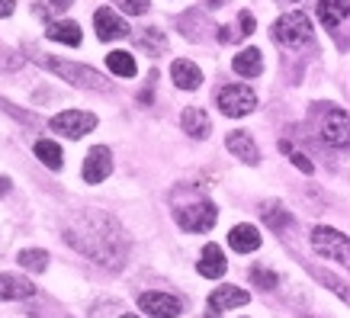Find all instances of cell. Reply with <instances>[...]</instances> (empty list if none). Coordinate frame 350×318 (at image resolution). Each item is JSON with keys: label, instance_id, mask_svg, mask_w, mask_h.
<instances>
[{"label": "cell", "instance_id": "f546056e", "mask_svg": "<svg viewBox=\"0 0 350 318\" xmlns=\"http://www.w3.org/2000/svg\"><path fill=\"white\" fill-rule=\"evenodd\" d=\"M251 280H254L260 289H273L276 287V274L267 270V267H251Z\"/></svg>", "mask_w": 350, "mask_h": 318}, {"label": "cell", "instance_id": "8fae6325", "mask_svg": "<svg viewBox=\"0 0 350 318\" xmlns=\"http://www.w3.org/2000/svg\"><path fill=\"white\" fill-rule=\"evenodd\" d=\"M109 170H113V155H109V148L107 145H94V148L87 151L84 168H81L84 181L87 183H103L109 177Z\"/></svg>", "mask_w": 350, "mask_h": 318}, {"label": "cell", "instance_id": "603a6c76", "mask_svg": "<svg viewBox=\"0 0 350 318\" xmlns=\"http://www.w3.org/2000/svg\"><path fill=\"white\" fill-rule=\"evenodd\" d=\"M264 222L273 228V232H280V235H286L289 228H293V215H289L280 202H264Z\"/></svg>", "mask_w": 350, "mask_h": 318}, {"label": "cell", "instance_id": "484cf974", "mask_svg": "<svg viewBox=\"0 0 350 318\" xmlns=\"http://www.w3.org/2000/svg\"><path fill=\"white\" fill-rule=\"evenodd\" d=\"M138 42H142V49H145L148 55H161L164 49H167V39H164V32L154 29V26L142 32V39H138Z\"/></svg>", "mask_w": 350, "mask_h": 318}, {"label": "cell", "instance_id": "836d02e7", "mask_svg": "<svg viewBox=\"0 0 350 318\" xmlns=\"http://www.w3.org/2000/svg\"><path fill=\"white\" fill-rule=\"evenodd\" d=\"M13 10H16V0H0V20H3V16H10Z\"/></svg>", "mask_w": 350, "mask_h": 318}, {"label": "cell", "instance_id": "5bb4252c", "mask_svg": "<svg viewBox=\"0 0 350 318\" xmlns=\"http://www.w3.org/2000/svg\"><path fill=\"white\" fill-rule=\"evenodd\" d=\"M196 270H200L206 280H219V276L228 270V261H225L222 248H219V244H206V248H202V254H200Z\"/></svg>", "mask_w": 350, "mask_h": 318}, {"label": "cell", "instance_id": "ac0fdd59", "mask_svg": "<svg viewBox=\"0 0 350 318\" xmlns=\"http://www.w3.org/2000/svg\"><path fill=\"white\" fill-rule=\"evenodd\" d=\"M228 244H232V251H238V254H251V251L260 248V232H257L254 225L241 222L228 232Z\"/></svg>", "mask_w": 350, "mask_h": 318}, {"label": "cell", "instance_id": "e0dca14e", "mask_svg": "<svg viewBox=\"0 0 350 318\" xmlns=\"http://www.w3.org/2000/svg\"><path fill=\"white\" fill-rule=\"evenodd\" d=\"M180 126H183V132H187L190 138H196V142H202V138L213 132V122H209V116H206V109H200V106L183 109V113H180Z\"/></svg>", "mask_w": 350, "mask_h": 318}, {"label": "cell", "instance_id": "d4e9b609", "mask_svg": "<svg viewBox=\"0 0 350 318\" xmlns=\"http://www.w3.org/2000/svg\"><path fill=\"white\" fill-rule=\"evenodd\" d=\"M16 261H20L23 270H36V274H39V270L49 267V251H42V248H26V251H20Z\"/></svg>", "mask_w": 350, "mask_h": 318}, {"label": "cell", "instance_id": "7a4b0ae2", "mask_svg": "<svg viewBox=\"0 0 350 318\" xmlns=\"http://www.w3.org/2000/svg\"><path fill=\"white\" fill-rule=\"evenodd\" d=\"M170 206H174V219H177V225H180L183 232H193V235L209 232V228L215 225V219H219L215 202L200 190H190L187 200H183V196H174Z\"/></svg>", "mask_w": 350, "mask_h": 318}, {"label": "cell", "instance_id": "5b68a950", "mask_svg": "<svg viewBox=\"0 0 350 318\" xmlns=\"http://www.w3.org/2000/svg\"><path fill=\"white\" fill-rule=\"evenodd\" d=\"M312 113L319 119V132L334 151H350V116L334 103H315Z\"/></svg>", "mask_w": 350, "mask_h": 318}, {"label": "cell", "instance_id": "9a60e30c", "mask_svg": "<svg viewBox=\"0 0 350 318\" xmlns=\"http://www.w3.org/2000/svg\"><path fill=\"white\" fill-rule=\"evenodd\" d=\"M32 283L26 276L0 274V302H20V299H32Z\"/></svg>", "mask_w": 350, "mask_h": 318}, {"label": "cell", "instance_id": "4fadbf2b", "mask_svg": "<svg viewBox=\"0 0 350 318\" xmlns=\"http://www.w3.org/2000/svg\"><path fill=\"white\" fill-rule=\"evenodd\" d=\"M225 145H228V151H232L238 161H244L247 168H257V164H260V148H257V142L247 135V132H228Z\"/></svg>", "mask_w": 350, "mask_h": 318}, {"label": "cell", "instance_id": "4dcf8cb0", "mask_svg": "<svg viewBox=\"0 0 350 318\" xmlns=\"http://www.w3.org/2000/svg\"><path fill=\"white\" fill-rule=\"evenodd\" d=\"M116 7L122 13H132V16H138V13H148V0H116Z\"/></svg>", "mask_w": 350, "mask_h": 318}, {"label": "cell", "instance_id": "d6986e66", "mask_svg": "<svg viewBox=\"0 0 350 318\" xmlns=\"http://www.w3.org/2000/svg\"><path fill=\"white\" fill-rule=\"evenodd\" d=\"M251 302V296L244 293L241 287H219L209 296V308H215V312H225V308H241Z\"/></svg>", "mask_w": 350, "mask_h": 318}, {"label": "cell", "instance_id": "e575fe53", "mask_svg": "<svg viewBox=\"0 0 350 318\" xmlns=\"http://www.w3.org/2000/svg\"><path fill=\"white\" fill-rule=\"evenodd\" d=\"M119 318H138V315H119Z\"/></svg>", "mask_w": 350, "mask_h": 318}, {"label": "cell", "instance_id": "d6a6232c", "mask_svg": "<svg viewBox=\"0 0 350 318\" xmlns=\"http://www.w3.org/2000/svg\"><path fill=\"white\" fill-rule=\"evenodd\" d=\"M39 7H42V10H45V7H52V10L62 13V10H68V7H71V0H45V3H39Z\"/></svg>", "mask_w": 350, "mask_h": 318}, {"label": "cell", "instance_id": "f1b7e54d", "mask_svg": "<svg viewBox=\"0 0 350 318\" xmlns=\"http://www.w3.org/2000/svg\"><path fill=\"white\" fill-rule=\"evenodd\" d=\"M280 148L286 151V155H289V161H293V164H296V168L302 170V174H312V170H315V164H312V161H308L306 155H302V151H296V148H293L289 142H280Z\"/></svg>", "mask_w": 350, "mask_h": 318}, {"label": "cell", "instance_id": "7402d4cb", "mask_svg": "<svg viewBox=\"0 0 350 318\" xmlns=\"http://www.w3.org/2000/svg\"><path fill=\"white\" fill-rule=\"evenodd\" d=\"M32 151H36V158L42 161L45 168H52V170H58L64 164V155H62V148H58V142H52V138H39L36 145H32Z\"/></svg>", "mask_w": 350, "mask_h": 318}, {"label": "cell", "instance_id": "cb8c5ba5", "mask_svg": "<svg viewBox=\"0 0 350 318\" xmlns=\"http://www.w3.org/2000/svg\"><path fill=\"white\" fill-rule=\"evenodd\" d=\"M107 68L116 77H135V71H138L135 58H132L129 52H109L107 55Z\"/></svg>", "mask_w": 350, "mask_h": 318}, {"label": "cell", "instance_id": "7c38bea8", "mask_svg": "<svg viewBox=\"0 0 350 318\" xmlns=\"http://www.w3.org/2000/svg\"><path fill=\"white\" fill-rule=\"evenodd\" d=\"M94 29L103 42H116V39H126L129 36V23L122 20L119 13L109 10V7H100V10L94 13Z\"/></svg>", "mask_w": 350, "mask_h": 318}, {"label": "cell", "instance_id": "2e32d148", "mask_svg": "<svg viewBox=\"0 0 350 318\" xmlns=\"http://www.w3.org/2000/svg\"><path fill=\"white\" fill-rule=\"evenodd\" d=\"M170 81L180 87V90H196L202 84V71L200 64L187 62V58H177V62L170 64Z\"/></svg>", "mask_w": 350, "mask_h": 318}, {"label": "cell", "instance_id": "83f0119b", "mask_svg": "<svg viewBox=\"0 0 350 318\" xmlns=\"http://www.w3.org/2000/svg\"><path fill=\"white\" fill-rule=\"evenodd\" d=\"M180 29L187 32V36H193V39H200V32L206 29V20H202L200 10H187L180 16Z\"/></svg>", "mask_w": 350, "mask_h": 318}, {"label": "cell", "instance_id": "277c9868", "mask_svg": "<svg viewBox=\"0 0 350 318\" xmlns=\"http://www.w3.org/2000/svg\"><path fill=\"white\" fill-rule=\"evenodd\" d=\"M273 39L289 52H302L308 45L315 42V26L308 20V13H283L280 20L273 23Z\"/></svg>", "mask_w": 350, "mask_h": 318}, {"label": "cell", "instance_id": "3957f363", "mask_svg": "<svg viewBox=\"0 0 350 318\" xmlns=\"http://www.w3.org/2000/svg\"><path fill=\"white\" fill-rule=\"evenodd\" d=\"M36 62H42V68H49L52 75L64 77L68 84L75 87H84V90H109V81L100 71L87 68V64H77V62H64V58H52V55H32Z\"/></svg>", "mask_w": 350, "mask_h": 318}, {"label": "cell", "instance_id": "ffe728a7", "mask_svg": "<svg viewBox=\"0 0 350 318\" xmlns=\"http://www.w3.org/2000/svg\"><path fill=\"white\" fill-rule=\"evenodd\" d=\"M232 68H234V75H241V77H260L264 75V55H260V49L251 45V49L234 55Z\"/></svg>", "mask_w": 350, "mask_h": 318}, {"label": "cell", "instance_id": "1f68e13d", "mask_svg": "<svg viewBox=\"0 0 350 318\" xmlns=\"http://www.w3.org/2000/svg\"><path fill=\"white\" fill-rule=\"evenodd\" d=\"M254 32V16L244 10V13H238V36H251Z\"/></svg>", "mask_w": 350, "mask_h": 318}, {"label": "cell", "instance_id": "ba28073f", "mask_svg": "<svg viewBox=\"0 0 350 318\" xmlns=\"http://www.w3.org/2000/svg\"><path fill=\"white\" fill-rule=\"evenodd\" d=\"M215 103L225 116H247V113H254L257 94L247 84H228L215 94Z\"/></svg>", "mask_w": 350, "mask_h": 318}, {"label": "cell", "instance_id": "6da1fadb", "mask_svg": "<svg viewBox=\"0 0 350 318\" xmlns=\"http://www.w3.org/2000/svg\"><path fill=\"white\" fill-rule=\"evenodd\" d=\"M64 241L103 267H122L129 254L126 232L119 228L113 215L100 209H84L71 215V222L64 225Z\"/></svg>", "mask_w": 350, "mask_h": 318}, {"label": "cell", "instance_id": "52a82bcc", "mask_svg": "<svg viewBox=\"0 0 350 318\" xmlns=\"http://www.w3.org/2000/svg\"><path fill=\"white\" fill-rule=\"evenodd\" d=\"M319 20L338 45H350V0H319Z\"/></svg>", "mask_w": 350, "mask_h": 318}, {"label": "cell", "instance_id": "30bf717a", "mask_svg": "<svg viewBox=\"0 0 350 318\" xmlns=\"http://www.w3.org/2000/svg\"><path fill=\"white\" fill-rule=\"evenodd\" d=\"M138 308L145 312V315H154V318H177L183 312V302L177 296H170V293H142L138 296Z\"/></svg>", "mask_w": 350, "mask_h": 318}, {"label": "cell", "instance_id": "9c48e42d", "mask_svg": "<svg viewBox=\"0 0 350 318\" xmlns=\"http://www.w3.org/2000/svg\"><path fill=\"white\" fill-rule=\"evenodd\" d=\"M49 126H52V132H58L62 138H84L87 132L96 129V116L87 113V109H64V113L49 119Z\"/></svg>", "mask_w": 350, "mask_h": 318}, {"label": "cell", "instance_id": "44dd1931", "mask_svg": "<svg viewBox=\"0 0 350 318\" xmlns=\"http://www.w3.org/2000/svg\"><path fill=\"white\" fill-rule=\"evenodd\" d=\"M49 39H55V42L77 49L84 36H81V26H77L75 20H58V23H49Z\"/></svg>", "mask_w": 350, "mask_h": 318}, {"label": "cell", "instance_id": "8992f818", "mask_svg": "<svg viewBox=\"0 0 350 318\" xmlns=\"http://www.w3.org/2000/svg\"><path fill=\"white\" fill-rule=\"evenodd\" d=\"M312 248H315V254L328 257V261L350 270V238L344 232L319 225V228H312Z\"/></svg>", "mask_w": 350, "mask_h": 318}, {"label": "cell", "instance_id": "4316f807", "mask_svg": "<svg viewBox=\"0 0 350 318\" xmlns=\"http://www.w3.org/2000/svg\"><path fill=\"white\" fill-rule=\"evenodd\" d=\"M312 276H315L319 283H325V287H328L331 293H338V296H340V299H344V302H347V306H350V287H347V283H344V280H338V276L325 274V270H312Z\"/></svg>", "mask_w": 350, "mask_h": 318}]
</instances>
